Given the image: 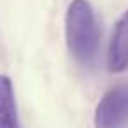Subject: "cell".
<instances>
[{
    "mask_svg": "<svg viewBox=\"0 0 128 128\" xmlns=\"http://www.w3.org/2000/svg\"><path fill=\"white\" fill-rule=\"evenodd\" d=\"M126 68H128V11L116 23L107 49V70L118 74Z\"/></svg>",
    "mask_w": 128,
    "mask_h": 128,
    "instance_id": "3957f363",
    "label": "cell"
},
{
    "mask_svg": "<svg viewBox=\"0 0 128 128\" xmlns=\"http://www.w3.org/2000/svg\"><path fill=\"white\" fill-rule=\"evenodd\" d=\"M0 128H21L12 81L0 76Z\"/></svg>",
    "mask_w": 128,
    "mask_h": 128,
    "instance_id": "277c9868",
    "label": "cell"
},
{
    "mask_svg": "<svg viewBox=\"0 0 128 128\" xmlns=\"http://www.w3.org/2000/svg\"><path fill=\"white\" fill-rule=\"evenodd\" d=\"M128 126V82L118 84L104 93L95 109V128Z\"/></svg>",
    "mask_w": 128,
    "mask_h": 128,
    "instance_id": "7a4b0ae2",
    "label": "cell"
},
{
    "mask_svg": "<svg viewBox=\"0 0 128 128\" xmlns=\"http://www.w3.org/2000/svg\"><path fill=\"white\" fill-rule=\"evenodd\" d=\"M67 46L79 65L91 68L98 56L100 28L88 0H72L65 16Z\"/></svg>",
    "mask_w": 128,
    "mask_h": 128,
    "instance_id": "6da1fadb",
    "label": "cell"
}]
</instances>
